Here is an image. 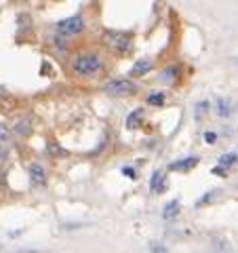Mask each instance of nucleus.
Masks as SVG:
<instances>
[{
  "mask_svg": "<svg viewBox=\"0 0 238 253\" xmlns=\"http://www.w3.org/2000/svg\"><path fill=\"white\" fill-rule=\"evenodd\" d=\"M70 68H72V74L76 78H93L101 72L104 59H101V55L95 53V51H80L72 57Z\"/></svg>",
  "mask_w": 238,
  "mask_h": 253,
  "instance_id": "1",
  "label": "nucleus"
},
{
  "mask_svg": "<svg viewBox=\"0 0 238 253\" xmlns=\"http://www.w3.org/2000/svg\"><path fill=\"white\" fill-rule=\"evenodd\" d=\"M104 44L108 49L118 51V53H126L133 46V38L126 32H118V30H106L104 32Z\"/></svg>",
  "mask_w": 238,
  "mask_h": 253,
  "instance_id": "2",
  "label": "nucleus"
},
{
  "mask_svg": "<svg viewBox=\"0 0 238 253\" xmlns=\"http://www.w3.org/2000/svg\"><path fill=\"white\" fill-rule=\"evenodd\" d=\"M104 91L108 95H114V97H129V95H135L139 91V86L129 78H114L104 86Z\"/></svg>",
  "mask_w": 238,
  "mask_h": 253,
  "instance_id": "3",
  "label": "nucleus"
},
{
  "mask_svg": "<svg viewBox=\"0 0 238 253\" xmlns=\"http://www.w3.org/2000/svg\"><path fill=\"white\" fill-rule=\"evenodd\" d=\"M55 30H57L61 36L80 34V32L84 30V17L82 15H72V17H68V19H61L57 26H55Z\"/></svg>",
  "mask_w": 238,
  "mask_h": 253,
  "instance_id": "4",
  "label": "nucleus"
},
{
  "mask_svg": "<svg viewBox=\"0 0 238 253\" xmlns=\"http://www.w3.org/2000/svg\"><path fill=\"white\" fill-rule=\"evenodd\" d=\"M46 169L42 167L40 163H34V165H30V181L34 186H42V184H46Z\"/></svg>",
  "mask_w": 238,
  "mask_h": 253,
  "instance_id": "5",
  "label": "nucleus"
},
{
  "mask_svg": "<svg viewBox=\"0 0 238 253\" xmlns=\"http://www.w3.org/2000/svg\"><path fill=\"white\" fill-rule=\"evenodd\" d=\"M152 68H154L152 59H150V57H141V59L135 61V66L131 68V76H146Z\"/></svg>",
  "mask_w": 238,
  "mask_h": 253,
  "instance_id": "6",
  "label": "nucleus"
},
{
  "mask_svg": "<svg viewBox=\"0 0 238 253\" xmlns=\"http://www.w3.org/2000/svg\"><path fill=\"white\" fill-rule=\"evenodd\" d=\"M198 163V156H188V158H181V161H175L169 165L171 171H190L192 167H196Z\"/></svg>",
  "mask_w": 238,
  "mask_h": 253,
  "instance_id": "7",
  "label": "nucleus"
},
{
  "mask_svg": "<svg viewBox=\"0 0 238 253\" xmlns=\"http://www.w3.org/2000/svg\"><path fill=\"white\" fill-rule=\"evenodd\" d=\"M164 181H166L164 171H154L152 179H150V190H152L154 194H162L164 192Z\"/></svg>",
  "mask_w": 238,
  "mask_h": 253,
  "instance_id": "8",
  "label": "nucleus"
},
{
  "mask_svg": "<svg viewBox=\"0 0 238 253\" xmlns=\"http://www.w3.org/2000/svg\"><path fill=\"white\" fill-rule=\"evenodd\" d=\"M215 112L219 114V116H232V112H234V106H232V101L230 99H217V104H215Z\"/></svg>",
  "mask_w": 238,
  "mask_h": 253,
  "instance_id": "9",
  "label": "nucleus"
},
{
  "mask_svg": "<svg viewBox=\"0 0 238 253\" xmlns=\"http://www.w3.org/2000/svg\"><path fill=\"white\" fill-rule=\"evenodd\" d=\"M141 118H144V110L137 108L135 112H131L129 116H126V126H129V129H137V126L141 125Z\"/></svg>",
  "mask_w": 238,
  "mask_h": 253,
  "instance_id": "10",
  "label": "nucleus"
},
{
  "mask_svg": "<svg viewBox=\"0 0 238 253\" xmlns=\"http://www.w3.org/2000/svg\"><path fill=\"white\" fill-rule=\"evenodd\" d=\"M238 163V152H228L219 158V167L221 169H228V167H232V165Z\"/></svg>",
  "mask_w": 238,
  "mask_h": 253,
  "instance_id": "11",
  "label": "nucleus"
},
{
  "mask_svg": "<svg viewBox=\"0 0 238 253\" xmlns=\"http://www.w3.org/2000/svg\"><path fill=\"white\" fill-rule=\"evenodd\" d=\"M177 213H179V201L175 199V201H171V203L164 207V211H162V217H164V219H171V217H175Z\"/></svg>",
  "mask_w": 238,
  "mask_h": 253,
  "instance_id": "12",
  "label": "nucleus"
},
{
  "mask_svg": "<svg viewBox=\"0 0 238 253\" xmlns=\"http://www.w3.org/2000/svg\"><path fill=\"white\" fill-rule=\"evenodd\" d=\"M30 125H32L30 118H23V121H19L15 125V133H17V135H30V131H32Z\"/></svg>",
  "mask_w": 238,
  "mask_h": 253,
  "instance_id": "13",
  "label": "nucleus"
},
{
  "mask_svg": "<svg viewBox=\"0 0 238 253\" xmlns=\"http://www.w3.org/2000/svg\"><path fill=\"white\" fill-rule=\"evenodd\" d=\"M164 99H166V95L160 93V91H152L148 95V104H152V106H162Z\"/></svg>",
  "mask_w": 238,
  "mask_h": 253,
  "instance_id": "14",
  "label": "nucleus"
},
{
  "mask_svg": "<svg viewBox=\"0 0 238 253\" xmlns=\"http://www.w3.org/2000/svg\"><path fill=\"white\" fill-rule=\"evenodd\" d=\"M46 152H49L51 156H66L68 152L66 150H63L57 141H49V146H46Z\"/></svg>",
  "mask_w": 238,
  "mask_h": 253,
  "instance_id": "15",
  "label": "nucleus"
},
{
  "mask_svg": "<svg viewBox=\"0 0 238 253\" xmlns=\"http://www.w3.org/2000/svg\"><path fill=\"white\" fill-rule=\"evenodd\" d=\"M207 108H209V101H198L196 104V118H200L204 112H207Z\"/></svg>",
  "mask_w": 238,
  "mask_h": 253,
  "instance_id": "16",
  "label": "nucleus"
},
{
  "mask_svg": "<svg viewBox=\"0 0 238 253\" xmlns=\"http://www.w3.org/2000/svg\"><path fill=\"white\" fill-rule=\"evenodd\" d=\"M9 137H11V131L4 125H0V141H9Z\"/></svg>",
  "mask_w": 238,
  "mask_h": 253,
  "instance_id": "17",
  "label": "nucleus"
},
{
  "mask_svg": "<svg viewBox=\"0 0 238 253\" xmlns=\"http://www.w3.org/2000/svg\"><path fill=\"white\" fill-rule=\"evenodd\" d=\"M173 74H177V70H175V68H166V70H162V81H169V78H173Z\"/></svg>",
  "mask_w": 238,
  "mask_h": 253,
  "instance_id": "18",
  "label": "nucleus"
},
{
  "mask_svg": "<svg viewBox=\"0 0 238 253\" xmlns=\"http://www.w3.org/2000/svg\"><path fill=\"white\" fill-rule=\"evenodd\" d=\"M204 139H207V144H215L217 135H215V133H211V131H207V133H204Z\"/></svg>",
  "mask_w": 238,
  "mask_h": 253,
  "instance_id": "19",
  "label": "nucleus"
},
{
  "mask_svg": "<svg viewBox=\"0 0 238 253\" xmlns=\"http://www.w3.org/2000/svg\"><path fill=\"white\" fill-rule=\"evenodd\" d=\"M152 253H169L164 247H160V245H152Z\"/></svg>",
  "mask_w": 238,
  "mask_h": 253,
  "instance_id": "20",
  "label": "nucleus"
},
{
  "mask_svg": "<svg viewBox=\"0 0 238 253\" xmlns=\"http://www.w3.org/2000/svg\"><path fill=\"white\" fill-rule=\"evenodd\" d=\"M122 173H124V175H129L131 179H135V171H133V169H129V167H124V169H122Z\"/></svg>",
  "mask_w": 238,
  "mask_h": 253,
  "instance_id": "21",
  "label": "nucleus"
},
{
  "mask_svg": "<svg viewBox=\"0 0 238 253\" xmlns=\"http://www.w3.org/2000/svg\"><path fill=\"white\" fill-rule=\"evenodd\" d=\"M213 173H215V175H226V169H221V167H215V169H213Z\"/></svg>",
  "mask_w": 238,
  "mask_h": 253,
  "instance_id": "22",
  "label": "nucleus"
},
{
  "mask_svg": "<svg viewBox=\"0 0 238 253\" xmlns=\"http://www.w3.org/2000/svg\"><path fill=\"white\" fill-rule=\"evenodd\" d=\"M0 249H2V245H0Z\"/></svg>",
  "mask_w": 238,
  "mask_h": 253,
  "instance_id": "23",
  "label": "nucleus"
}]
</instances>
